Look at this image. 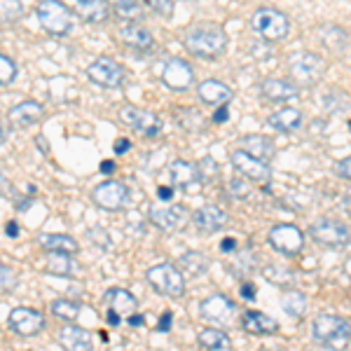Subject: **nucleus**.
I'll return each instance as SVG.
<instances>
[{"label":"nucleus","instance_id":"f257e3e1","mask_svg":"<svg viewBox=\"0 0 351 351\" xmlns=\"http://www.w3.org/2000/svg\"><path fill=\"white\" fill-rule=\"evenodd\" d=\"M185 49L197 56V59H220L228 49V36H225L223 26L211 24V21H204V24H195L192 28H188L183 38Z\"/></svg>","mask_w":351,"mask_h":351},{"label":"nucleus","instance_id":"f03ea898","mask_svg":"<svg viewBox=\"0 0 351 351\" xmlns=\"http://www.w3.org/2000/svg\"><path fill=\"white\" fill-rule=\"evenodd\" d=\"M311 335L328 349H344L351 339V324L332 314H319L311 324Z\"/></svg>","mask_w":351,"mask_h":351},{"label":"nucleus","instance_id":"7ed1b4c3","mask_svg":"<svg viewBox=\"0 0 351 351\" xmlns=\"http://www.w3.org/2000/svg\"><path fill=\"white\" fill-rule=\"evenodd\" d=\"M251 28L263 40L276 43V40H284L288 33H291V19L274 8H260L251 16Z\"/></svg>","mask_w":351,"mask_h":351},{"label":"nucleus","instance_id":"20e7f679","mask_svg":"<svg viewBox=\"0 0 351 351\" xmlns=\"http://www.w3.org/2000/svg\"><path fill=\"white\" fill-rule=\"evenodd\" d=\"M38 21L49 36H68L73 28V14L71 8L64 0H40L38 3Z\"/></svg>","mask_w":351,"mask_h":351},{"label":"nucleus","instance_id":"39448f33","mask_svg":"<svg viewBox=\"0 0 351 351\" xmlns=\"http://www.w3.org/2000/svg\"><path fill=\"white\" fill-rule=\"evenodd\" d=\"M148 284L155 288L160 295H169V298H180L185 293V274L180 267H176L171 263H162L155 265V267L148 269L145 274Z\"/></svg>","mask_w":351,"mask_h":351},{"label":"nucleus","instance_id":"423d86ee","mask_svg":"<svg viewBox=\"0 0 351 351\" xmlns=\"http://www.w3.org/2000/svg\"><path fill=\"white\" fill-rule=\"evenodd\" d=\"M288 73L300 84H314L326 73V61L314 52H295L288 59Z\"/></svg>","mask_w":351,"mask_h":351},{"label":"nucleus","instance_id":"0eeeda50","mask_svg":"<svg viewBox=\"0 0 351 351\" xmlns=\"http://www.w3.org/2000/svg\"><path fill=\"white\" fill-rule=\"evenodd\" d=\"M87 77L99 87L106 89H120L124 82H127V73L124 68L117 64L110 56H99L92 64L87 66Z\"/></svg>","mask_w":351,"mask_h":351},{"label":"nucleus","instance_id":"6e6552de","mask_svg":"<svg viewBox=\"0 0 351 351\" xmlns=\"http://www.w3.org/2000/svg\"><path fill=\"white\" fill-rule=\"evenodd\" d=\"M148 218L155 228H160L164 232L183 230L188 225V220H192L190 211L183 204H152L148 208Z\"/></svg>","mask_w":351,"mask_h":351},{"label":"nucleus","instance_id":"1a4fd4ad","mask_svg":"<svg viewBox=\"0 0 351 351\" xmlns=\"http://www.w3.org/2000/svg\"><path fill=\"white\" fill-rule=\"evenodd\" d=\"M311 239L321 246H330V248H339V246H347L351 241V232L344 223L332 218H319L311 223L309 228Z\"/></svg>","mask_w":351,"mask_h":351},{"label":"nucleus","instance_id":"9d476101","mask_svg":"<svg viewBox=\"0 0 351 351\" xmlns=\"http://www.w3.org/2000/svg\"><path fill=\"white\" fill-rule=\"evenodd\" d=\"M237 304L232 302V300L228 295H220V293H216V295L202 300L199 304V316L206 324H213V326H230L232 321H234L237 316Z\"/></svg>","mask_w":351,"mask_h":351},{"label":"nucleus","instance_id":"9b49d317","mask_svg":"<svg viewBox=\"0 0 351 351\" xmlns=\"http://www.w3.org/2000/svg\"><path fill=\"white\" fill-rule=\"evenodd\" d=\"M232 167L239 171L243 178L253 180V183H269L271 180V167L265 160H260V157L251 155L248 150H234L232 152Z\"/></svg>","mask_w":351,"mask_h":351},{"label":"nucleus","instance_id":"f8f14e48","mask_svg":"<svg viewBox=\"0 0 351 351\" xmlns=\"http://www.w3.org/2000/svg\"><path fill=\"white\" fill-rule=\"evenodd\" d=\"M120 120L122 124H127L129 129H134L141 136H157L162 132V120L150 110L136 108V106H122L120 108Z\"/></svg>","mask_w":351,"mask_h":351},{"label":"nucleus","instance_id":"ddd939ff","mask_svg":"<svg viewBox=\"0 0 351 351\" xmlns=\"http://www.w3.org/2000/svg\"><path fill=\"white\" fill-rule=\"evenodd\" d=\"M92 202L104 211H120L129 202V190L120 180H106L92 190Z\"/></svg>","mask_w":351,"mask_h":351},{"label":"nucleus","instance_id":"4468645a","mask_svg":"<svg viewBox=\"0 0 351 351\" xmlns=\"http://www.w3.org/2000/svg\"><path fill=\"white\" fill-rule=\"evenodd\" d=\"M267 241L274 251L284 253V256H298L304 246V234L295 225L284 223V225H274V228L269 230Z\"/></svg>","mask_w":351,"mask_h":351},{"label":"nucleus","instance_id":"2eb2a0df","mask_svg":"<svg viewBox=\"0 0 351 351\" xmlns=\"http://www.w3.org/2000/svg\"><path fill=\"white\" fill-rule=\"evenodd\" d=\"M10 330L16 332L21 337H33L45 328V316L43 311L31 309V307H16L10 311V319H8Z\"/></svg>","mask_w":351,"mask_h":351},{"label":"nucleus","instance_id":"dca6fc26","mask_svg":"<svg viewBox=\"0 0 351 351\" xmlns=\"http://www.w3.org/2000/svg\"><path fill=\"white\" fill-rule=\"evenodd\" d=\"M162 82L171 92H185L195 82V71L188 61L183 59H169L162 68Z\"/></svg>","mask_w":351,"mask_h":351},{"label":"nucleus","instance_id":"f3484780","mask_svg":"<svg viewBox=\"0 0 351 351\" xmlns=\"http://www.w3.org/2000/svg\"><path fill=\"white\" fill-rule=\"evenodd\" d=\"M169 173H171L176 188H180L185 192H197L204 183L199 164H192L188 160H173L171 167H169Z\"/></svg>","mask_w":351,"mask_h":351},{"label":"nucleus","instance_id":"a211bd4d","mask_svg":"<svg viewBox=\"0 0 351 351\" xmlns=\"http://www.w3.org/2000/svg\"><path fill=\"white\" fill-rule=\"evenodd\" d=\"M230 223V216L220 206H202L192 213V225L204 234H216V232L225 230Z\"/></svg>","mask_w":351,"mask_h":351},{"label":"nucleus","instance_id":"6ab92c4d","mask_svg":"<svg viewBox=\"0 0 351 351\" xmlns=\"http://www.w3.org/2000/svg\"><path fill=\"white\" fill-rule=\"evenodd\" d=\"M241 328L246 332H251V335H271V332H276L279 324L271 316L265 314V311L246 309L241 314Z\"/></svg>","mask_w":351,"mask_h":351},{"label":"nucleus","instance_id":"aec40b11","mask_svg":"<svg viewBox=\"0 0 351 351\" xmlns=\"http://www.w3.org/2000/svg\"><path fill=\"white\" fill-rule=\"evenodd\" d=\"M43 117H45V108L38 101H21L19 106H14L10 110V122L19 129H28L31 124L40 122Z\"/></svg>","mask_w":351,"mask_h":351},{"label":"nucleus","instance_id":"412c9836","mask_svg":"<svg viewBox=\"0 0 351 351\" xmlns=\"http://www.w3.org/2000/svg\"><path fill=\"white\" fill-rule=\"evenodd\" d=\"M56 339H59L61 347L73 349V351L92 349V332L84 330V328H80V326L66 324L59 332H56Z\"/></svg>","mask_w":351,"mask_h":351},{"label":"nucleus","instance_id":"4be33fe9","mask_svg":"<svg viewBox=\"0 0 351 351\" xmlns=\"http://www.w3.org/2000/svg\"><path fill=\"white\" fill-rule=\"evenodd\" d=\"M68 8H73L84 21H92V24H101V21L108 19V5L106 0H64Z\"/></svg>","mask_w":351,"mask_h":351},{"label":"nucleus","instance_id":"5701e85b","mask_svg":"<svg viewBox=\"0 0 351 351\" xmlns=\"http://www.w3.org/2000/svg\"><path fill=\"white\" fill-rule=\"evenodd\" d=\"M197 96L206 106H223L232 99V89L220 80H204L197 87Z\"/></svg>","mask_w":351,"mask_h":351},{"label":"nucleus","instance_id":"b1692460","mask_svg":"<svg viewBox=\"0 0 351 351\" xmlns=\"http://www.w3.org/2000/svg\"><path fill=\"white\" fill-rule=\"evenodd\" d=\"M263 96L267 101H291V99H298L300 89L295 87V82L291 80H281V77H271V80H265L263 82Z\"/></svg>","mask_w":351,"mask_h":351},{"label":"nucleus","instance_id":"393cba45","mask_svg":"<svg viewBox=\"0 0 351 351\" xmlns=\"http://www.w3.org/2000/svg\"><path fill=\"white\" fill-rule=\"evenodd\" d=\"M117 36H120V40L132 49H150L152 45H155V38H152V33L148 31V28L136 26V24L122 26Z\"/></svg>","mask_w":351,"mask_h":351},{"label":"nucleus","instance_id":"a878e982","mask_svg":"<svg viewBox=\"0 0 351 351\" xmlns=\"http://www.w3.org/2000/svg\"><path fill=\"white\" fill-rule=\"evenodd\" d=\"M267 124L274 132H281V134H291V132H298L302 127V112L298 108H284L279 112L269 117Z\"/></svg>","mask_w":351,"mask_h":351},{"label":"nucleus","instance_id":"bb28decb","mask_svg":"<svg viewBox=\"0 0 351 351\" xmlns=\"http://www.w3.org/2000/svg\"><path fill=\"white\" fill-rule=\"evenodd\" d=\"M104 300L110 309L120 311V314H127V316L138 309V300H136L127 288H110V291H106Z\"/></svg>","mask_w":351,"mask_h":351},{"label":"nucleus","instance_id":"cd10ccee","mask_svg":"<svg viewBox=\"0 0 351 351\" xmlns=\"http://www.w3.org/2000/svg\"><path fill=\"white\" fill-rule=\"evenodd\" d=\"M239 143H241L243 150H248L251 155H256V157H260V160H265V162H267L269 157L274 155V143H271L267 136L248 134V136H243Z\"/></svg>","mask_w":351,"mask_h":351},{"label":"nucleus","instance_id":"c85d7f7f","mask_svg":"<svg viewBox=\"0 0 351 351\" xmlns=\"http://www.w3.org/2000/svg\"><path fill=\"white\" fill-rule=\"evenodd\" d=\"M197 342H199L204 349H211V351H228V349H232L230 335L225 330H218V328L202 330L199 335H197Z\"/></svg>","mask_w":351,"mask_h":351},{"label":"nucleus","instance_id":"c756f323","mask_svg":"<svg viewBox=\"0 0 351 351\" xmlns=\"http://www.w3.org/2000/svg\"><path fill=\"white\" fill-rule=\"evenodd\" d=\"M38 241H40V246L47 248L49 253L61 251V253H73V256H75V253L80 251V243L68 234H43Z\"/></svg>","mask_w":351,"mask_h":351},{"label":"nucleus","instance_id":"7c9ffc66","mask_svg":"<svg viewBox=\"0 0 351 351\" xmlns=\"http://www.w3.org/2000/svg\"><path fill=\"white\" fill-rule=\"evenodd\" d=\"M47 271L54 276H71L75 271V263H73V253H61L52 251V256L47 258Z\"/></svg>","mask_w":351,"mask_h":351},{"label":"nucleus","instance_id":"2f4dec72","mask_svg":"<svg viewBox=\"0 0 351 351\" xmlns=\"http://www.w3.org/2000/svg\"><path fill=\"white\" fill-rule=\"evenodd\" d=\"M180 269L188 276H202L208 269V258L199 251H190L180 258Z\"/></svg>","mask_w":351,"mask_h":351},{"label":"nucleus","instance_id":"473e14b6","mask_svg":"<svg viewBox=\"0 0 351 351\" xmlns=\"http://www.w3.org/2000/svg\"><path fill=\"white\" fill-rule=\"evenodd\" d=\"M281 307H284L288 316L300 319V316H304V311H307V295L300 291H288L284 293V298H281Z\"/></svg>","mask_w":351,"mask_h":351},{"label":"nucleus","instance_id":"72a5a7b5","mask_svg":"<svg viewBox=\"0 0 351 351\" xmlns=\"http://www.w3.org/2000/svg\"><path fill=\"white\" fill-rule=\"evenodd\" d=\"M176 122H178L180 129L190 134H202L204 132V117L199 110L195 108H185V110H178L176 112Z\"/></svg>","mask_w":351,"mask_h":351},{"label":"nucleus","instance_id":"f704fd0d","mask_svg":"<svg viewBox=\"0 0 351 351\" xmlns=\"http://www.w3.org/2000/svg\"><path fill=\"white\" fill-rule=\"evenodd\" d=\"M52 314L56 316V319L66 321V324H73V321L80 316V304L73 302V300H54Z\"/></svg>","mask_w":351,"mask_h":351},{"label":"nucleus","instance_id":"c9c22d12","mask_svg":"<svg viewBox=\"0 0 351 351\" xmlns=\"http://www.w3.org/2000/svg\"><path fill=\"white\" fill-rule=\"evenodd\" d=\"M0 10H3V24H12L24 14L21 0H0Z\"/></svg>","mask_w":351,"mask_h":351},{"label":"nucleus","instance_id":"e433bc0d","mask_svg":"<svg viewBox=\"0 0 351 351\" xmlns=\"http://www.w3.org/2000/svg\"><path fill=\"white\" fill-rule=\"evenodd\" d=\"M14 77H16V64H14L12 59H10L8 54H3V56H0V82L8 87V84L12 82Z\"/></svg>","mask_w":351,"mask_h":351},{"label":"nucleus","instance_id":"4c0bfd02","mask_svg":"<svg viewBox=\"0 0 351 351\" xmlns=\"http://www.w3.org/2000/svg\"><path fill=\"white\" fill-rule=\"evenodd\" d=\"M265 276H267L269 281H274V284L284 286V284H291L293 271H288V269H284V267H276V265H271V267L265 269Z\"/></svg>","mask_w":351,"mask_h":351},{"label":"nucleus","instance_id":"58836bf2","mask_svg":"<svg viewBox=\"0 0 351 351\" xmlns=\"http://www.w3.org/2000/svg\"><path fill=\"white\" fill-rule=\"evenodd\" d=\"M228 190H230V195L234 197V199H248V195H251V185H248L246 180H241V178H232L228 183Z\"/></svg>","mask_w":351,"mask_h":351},{"label":"nucleus","instance_id":"ea45409f","mask_svg":"<svg viewBox=\"0 0 351 351\" xmlns=\"http://www.w3.org/2000/svg\"><path fill=\"white\" fill-rule=\"evenodd\" d=\"M152 12L155 14H162L164 19H169V16L173 14V0H148Z\"/></svg>","mask_w":351,"mask_h":351},{"label":"nucleus","instance_id":"a19ab883","mask_svg":"<svg viewBox=\"0 0 351 351\" xmlns=\"http://www.w3.org/2000/svg\"><path fill=\"white\" fill-rule=\"evenodd\" d=\"M199 169H202V176H204V180H211V178H216L218 176V164L211 160V157H204V160L199 162Z\"/></svg>","mask_w":351,"mask_h":351},{"label":"nucleus","instance_id":"79ce46f5","mask_svg":"<svg viewBox=\"0 0 351 351\" xmlns=\"http://www.w3.org/2000/svg\"><path fill=\"white\" fill-rule=\"evenodd\" d=\"M0 276H3V293L14 291V286H16V274H14V269H10L8 265H3V269H0Z\"/></svg>","mask_w":351,"mask_h":351},{"label":"nucleus","instance_id":"37998d69","mask_svg":"<svg viewBox=\"0 0 351 351\" xmlns=\"http://www.w3.org/2000/svg\"><path fill=\"white\" fill-rule=\"evenodd\" d=\"M117 14L124 16V19H138V16H143V10H141L138 3H132V5H127V8L117 10Z\"/></svg>","mask_w":351,"mask_h":351},{"label":"nucleus","instance_id":"c03bdc74","mask_svg":"<svg viewBox=\"0 0 351 351\" xmlns=\"http://www.w3.org/2000/svg\"><path fill=\"white\" fill-rule=\"evenodd\" d=\"M335 173L339 176V178L351 180V157H344V160H339L335 164Z\"/></svg>","mask_w":351,"mask_h":351},{"label":"nucleus","instance_id":"a18cd8bd","mask_svg":"<svg viewBox=\"0 0 351 351\" xmlns=\"http://www.w3.org/2000/svg\"><path fill=\"white\" fill-rule=\"evenodd\" d=\"M171 321H173L171 311H164L160 324H157V330H160V332H169V330H171Z\"/></svg>","mask_w":351,"mask_h":351},{"label":"nucleus","instance_id":"49530a36","mask_svg":"<svg viewBox=\"0 0 351 351\" xmlns=\"http://www.w3.org/2000/svg\"><path fill=\"white\" fill-rule=\"evenodd\" d=\"M241 298L243 300H256V286H253L251 281L241 284Z\"/></svg>","mask_w":351,"mask_h":351},{"label":"nucleus","instance_id":"de8ad7c7","mask_svg":"<svg viewBox=\"0 0 351 351\" xmlns=\"http://www.w3.org/2000/svg\"><path fill=\"white\" fill-rule=\"evenodd\" d=\"M228 117H230L228 106H218L216 115H213V122H216V124H223V122H228Z\"/></svg>","mask_w":351,"mask_h":351},{"label":"nucleus","instance_id":"09e8293b","mask_svg":"<svg viewBox=\"0 0 351 351\" xmlns=\"http://www.w3.org/2000/svg\"><path fill=\"white\" fill-rule=\"evenodd\" d=\"M129 148H132L129 138H117L115 141V152H117V155H124V152H129Z\"/></svg>","mask_w":351,"mask_h":351},{"label":"nucleus","instance_id":"8fccbe9b","mask_svg":"<svg viewBox=\"0 0 351 351\" xmlns=\"http://www.w3.org/2000/svg\"><path fill=\"white\" fill-rule=\"evenodd\" d=\"M339 208H342V211L347 213V216H351V192H349V195H344L342 199H339Z\"/></svg>","mask_w":351,"mask_h":351},{"label":"nucleus","instance_id":"3c124183","mask_svg":"<svg viewBox=\"0 0 351 351\" xmlns=\"http://www.w3.org/2000/svg\"><path fill=\"white\" fill-rule=\"evenodd\" d=\"M220 251H223V253L237 251V241L234 239H223V243H220Z\"/></svg>","mask_w":351,"mask_h":351},{"label":"nucleus","instance_id":"603ef678","mask_svg":"<svg viewBox=\"0 0 351 351\" xmlns=\"http://www.w3.org/2000/svg\"><path fill=\"white\" fill-rule=\"evenodd\" d=\"M5 232H8V237H12V239H16V237H19V225H16L14 220H12V223L5 225Z\"/></svg>","mask_w":351,"mask_h":351},{"label":"nucleus","instance_id":"864d4df0","mask_svg":"<svg viewBox=\"0 0 351 351\" xmlns=\"http://www.w3.org/2000/svg\"><path fill=\"white\" fill-rule=\"evenodd\" d=\"M143 324H145V319L141 314H136V311H134V314H129V326L138 328V326H143Z\"/></svg>","mask_w":351,"mask_h":351},{"label":"nucleus","instance_id":"5fc2aeb1","mask_svg":"<svg viewBox=\"0 0 351 351\" xmlns=\"http://www.w3.org/2000/svg\"><path fill=\"white\" fill-rule=\"evenodd\" d=\"M157 195H160L162 199H171V197H173V188H167V185H160V188H157Z\"/></svg>","mask_w":351,"mask_h":351},{"label":"nucleus","instance_id":"6e6d98bb","mask_svg":"<svg viewBox=\"0 0 351 351\" xmlns=\"http://www.w3.org/2000/svg\"><path fill=\"white\" fill-rule=\"evenodd\" d=\"M112 171H115V162H110V160L101 162V173H112Z\"/></svg>","mask_w":351,"mask_h":351},{"label":"nucleus","instance_id":"4d7b16f0","mask_svg":"<svg viewBox=\"0 0 351 351\" xmlns=\"http://www.w3.org/2000/svg\"><path fill=\"white\" fill-rule=\"evenodd\" d=\"M120 316H122L120 311L110 309V311H108V324H110V326H117V324H120Z\"/></svg>","mask_w":351,"mask_h":351},{"label":"nucleus","instance_id":"13d9d810","mask_svg":"<svg viewBox=\"0 0 351 351\" xmlns=\"http://www.w3.org/2000/svg\"><path fill=\"white\" fill-rule=\"evenodd\" d=\"M108 3H112V5H115L117 10H120V8H127V5L136 3V0H108Z\"/></svg>","mask_w":351,"mask_h":351},{"label":"nucleus","instance_id":"bf43d9fd","mask_svg":"<svg viewBox=\"0 0 351 351\" xmlns=\"http://www.w3.org/2000/svg\"><path fill=\"white\" fill-rule=\"evenodd\" d=\"M38 143H40V148H43V152H47L49 148L45 145V141H43V136H38Z\"/></svg>","mask_w":351,"mask_h":351},{"label":"nucleus","instance_id":"052dcab7","mask_svg":"<svg viewBox=\"0 0 351 351\" xmlns=\"http://www.w3.org/2000/svg\"><path fill=\"white\" fill-rule=\"evenodd\" d=\"M347 274H349V276H351V258H349V260H347Z\"/></svg>","mask_w":351,"mask_h":351},{"label":"nucleus","instance_id":"680f3d73","mask_svg":"<svg viewBox=\"0 0 351 351\" xmlns=\"http://www.w3.org/2000/svg\"><path fill=\"white\" fill-rule=\"evenodd\" d=\"M349 129H351V122H349Z\"/></svg>","mask_w":351,"mask_h":351}]
</instances>
